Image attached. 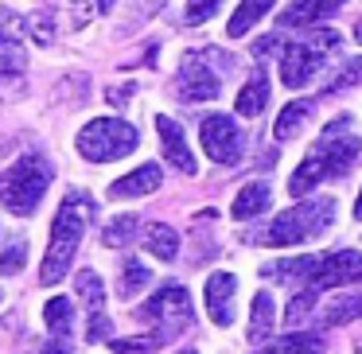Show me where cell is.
<instances>
[{
	"label": "cell",
	"instance_id": "14",
	"mask_svg": "<svg viewBox=\"0 0 362 354\" xmlns=\"http://www.w3.org/2000/svg\"><path fill=\"white\" fill-rule=\"evenodd\" d=\"M346 0H292L288 8L281 12V28H312L323 24L327 16H335Z\"/></svg>",
	"mask_w": 362,
	"mask_h": 354
},
{
	"label": "cell",
	"instance_id": "10",
	"mask_svg": "<svg viewBox=\"0 0 362 354\" xmlns=\"http://www.w3.org/2000/svg\"><path fill=\"white\" fill-rule=\"evenodd\" d=\"M323 66V51H315L312 43H296V47H284L281 55V82L288 90H300L315 78V71Z\"/></svg>",
	"mask_w": 362,
	"mask_h": 354
},
{
	"label": "cell",
	"instance_id": "6",
	"mask_svg": "<svg viewBox=\"0 0 362 354\" xmlns=\"http://www.w3.org/2000/svg\"><path fill=\"white\" fill-rule=\"evenodd\" d=\"M136 315H141L144 323H156V338H164V335L172 338L180 327L191 323V296L180 284H168V288H160Z\"/></svg>",
	"mask_w": 362,
	"mask_h": 354
},
{
	"label": "cell",
	"instance_id": "19",
	"mask_svg": "<svg viewBox=\"0 0 362 354\" xmlns=\"http://www.w3.org/2000/svg\"><path fill=\"white\" fill-rule=\"evenodd\" d=\"M273 4H276V0H242V4H238V12L230 16V24H226L230 40H238V35H245L253 24H261V16H265V12H273Z\"/></svg>",
	"mask_w": 362,
	"mask_h": 354
},
{
	"label": "cell",
	"instance_id": "15",
	"mask_svg": "<svg viewBox=\"0 0 362 354\" xmlns=\"http://www.w3.org/2000/svg\"><path fill=\"white\" fill-rule=\"evenodd\" d=\"M160 183H164V172H160L156 164H141L136 172L121 175V179L113 183V187H110V199H141V195L160 191Z\"/></svg>",
	"mask_w": 362,
	"mask_h": 354
},
{
	"label": "cell",
	"instance_id": "11",
	"mask_svg": "<svg viewBox=\"0 0 362 354\" xmlns=\"http://www.w3.org/2000/svg\"><path fill=\"white\" fill-rule=\"evenodd\" d=\"M234 292H238L234 273H211L206 276L203 300H206V315H211L214 327H230V323H234Z\"/></svg>",
	"mask_w": 362,
	"mask_h": 354
},
{
	"label": "cell",
	"instance_id": "17",
	"mask_svg": "<svg viewBox=\"0 0 362 354\" xmlns=\"http://www.w3.org/2000/svg\"><path fill=\"white\" fill-rule=\"evenodd\" d=\"M265 105H269V78H265V71H257L242 86L234 110H238V117H261V110H265Z\"/></svg>",
	"mask_w": 362,
	"mask_h": 354
},
{
	"label": "cell",
	"instance_id": "21",
	"mask_svg": "<svg viewBox=\"0 0 362 354\" xmlns=\"http://www.w3.org/2000/svg\"><path fill=\"white\" fill-rule=\"evenodd\" d=\"M362 315V296H339L331 304H323L320 323L323 327H343V323H354Z\"/></svg>",
	"mask_w": 362,
	"mask_h": 354
},
{
	"label": "cell",
	"instance_id": "32",
	"mask_svg": "<svg viewBox=\"0 0 362 354\" xmlns=\"http://www.w3.org/2000/svg\"><path fill=\"white\" fill-rule=\"evenodd\" d=\"M51 24H55V20L43 16V12H35V16H32V35H35V43H51V40H55V28H51Z\"/></svg>",
	"mask_w": 362,
	"mask_h": 354
},
{
	"label": "cell",
	"instance_id": "40",
	"mask_svg": "<svg viewBox=\"0 0 362 354\" xmlns=\"http://www.w3.org/2000/svg\"><path fill=\"white\" fill-rule=\"evenodd\" d=\"M265 354H269V350H265Z\"/></svg>",
	"mask_w": 362,
	"mask_h": 354
},
{
	"label": "cell",
	"instance_id": "31",
	"mask_svg": "<svg viewBox=\"0 0 362 354\" xmlns=\"http://www.w3.org/2000/svg\"><path fill=\"white\" fill-rule=\"evenodd\" d=\"M113 335V323L110 319H105V312H94V315H90V343H102V338H110Z\"/></svg>",
	"mask_w": 362,
	"mask_h": 354
},
{
	"label": "cell",
	"instance_id": "29",
	"mask_svg": "<svg viewBox=\"0 0 362 354\" xmlns=\"http://www.w3.org/2000/svg\"><path fill=\"white\" fill-rule=\"evenodd\" d=\"M24 261H28V245L16 237L8 249L0 253V273H20V269H24Z\"/></svg>",
	"mask_w": 362,
	"mask_h": 354
},
{
	"label": "cell",
	"instance_id": "30",
	"mask_svg": "<svg viewBox=\"0 0 362 354\" xmlns=\"http://www.w3.org/2000/svg\"><path fill=\"white\" fill-rule=\"evenodd\" d=\"M222 0H187V24H206L218 12Z\"/></svg>",
	"mask_w": 362,
	"mask_h": 354
},
{
	"label": "cell",
	"instance_id": "27",
	"mask_svg": "<svg viewBox=\"0 0 362 354\" xmlns=\"http://www.w3.org/2000/svg\"><path fill=\"white\" fill-rule=\"evenodd\" d=\"M113 0H66V8H71V24L74 28H86L90 16H98V12H110Z\"/></svg>",
	"mask_w": 362,
	"mask_h": 354
},
{
	"label": "cell",
	"instance_id": "4",
	"mask_svg": "<svg viewBox=\"0 0 362 354\" xmlns=\"http://www.w3.org/2000/svg\"><path fill=\"white\" fill-rule=\"evenodd\" d=\"M335 218V199H312V203H300L292 211L276 214L273 226L265 230V245L284 249V245H304L312 237H320L323 230Z\"/></svg>",
	"mask_w": 362,
	"mask_h": 354
},
{
	"label": "cell",
	"instance_id": "26",
	"mask_svg": "<svg viewBox=\"0 0 362 354\" xmlns=\"http://www.w3.org/2000/svg\"><path fill=\"white\" fill-rule=\"evenodd\" d=\"M133 234H136V214H121V218L105 222L102 242L110 245V249H121V245H129V242H133Z\"/></svg>",
	"mask_w": 362,
	"mask_h": 354
},
{
	"label": "cell",
	"instance_id": "3",
	"mask_svg": "<svg viewBox=\"0 0 362 354\" xmlns=\"http://www.w3.org/2000/svg\"><path fill=\"white\" fill-rule=\"evenodd\" d=\"M47 187H51V164L40 152H28L0 175V206H8L12 214H35Z\"/></svg>",
	"mask_w": 362,
	"mask_h": 354
},
{
	"label": "cell",
	"instance_id": "18",
	"mask_svg": "<svg viewBox=\"0 0 362 354\" xmlns=\"http://www.w3.org/2000/svg\"><path fill=\"white\" fill-rule=\"evenodd\" d=\"M144 249L160 261H175V253H180V234H175L172 226H164V222H152V226L144 230Z\"/></svg>",
	"mask_w": 362,
	"mask_h": 354
},
{
	"label": "cell",
	"instance_id": "35",
	"mask_svg": "<svg viewBox=\"0 0 362 354\" xmlns=\"http://www.w3.org/2000/svg\"><path fill=\"white\" fill-rule=\"evenodd\" d=\"M66 350H71V338H51V346L43 354H66Z\"/></svg>",
	"mask_w": 362,
	"mask_h": 354
},
{
	"label": "cell",
	"instance_id": "8",
	"mask_svg": "<svg viewBox=\"0 0 362 354\" xmlns=\"http://www.w3.org/2000/svg\"><path fill=\"white\" fill-rule=\"evenodd\" d=\"M175 86H180L183 102H214V98L222 94L218 74L206 66V59H195V55L183 59V71H180V78H175Z\"/></svg>",
	"mask_w": 362,
	"mask_h": 354
},
{
	"label": "cell",
	"instance_id": "16",
	"mask_svg": "<svg viewBox=\"0 0 362 354\" xmlns=\"http://www.w3.org/2000/svg\"><path fill=\"white\" fill-rule=\"evenodd\" d=\"M269 203H273V191H269V183H250V187L238 191L230 214H234L238 222H250V218H257L261 211H269Z\"/></svg>",
	"mask_w": 362,
	"mask_h": 354
},
{
	"label": "cell",
	"instance_id": "39",
	"mask_svg": "<svg viewBox=\"0 0 362 354\" xmlns=\"http://www.w3.org/2000/svg\"><path fill=\"white\" fill-rule=\"evenodd\" d=\"M180 354H199V350H180Z\"/></svg>",
	"mask_w": 362,
	"mask_h": 354
},
{
	"label": "cell",
	"instance_id": "33",
	"mask_svg": "<svg viewBox=\"0 0 362 354\" xmlns=\"http://www.w3.org/2000/svg\"><path fill=\"white\" fill-rule=\"evenodd\" d=\"M358 82H362V59H358V63H351L335 82H331V94H339V90H346V86H358Z\"/></svg>",
	"mask_w": 362,
	"mask_h": 354
},
{
	"label": "cell",
	"instance_id": "5",
	"mask_svg": "<svg viewBox=\"0 0 362 354\" xmlns=\"http://www.w3.org/2000/svg\"><path fill=\"white\" fill-rule=\"evenodd\" d=\"M136 144H141V133H136L129 121H121V117H94L78 133V152L90 160V164L121 160V156H129Z\"/></svg>",
	"mask_w": 362,
	"mask_h": 354
},
{
	"label": "cell",
	"instance_id": "9",
	"mask_svg": "<svg viewBox=\"0 0 362 354\" xmlns=\"http://www.w3.org/2000/svg\"><path fill=\"white\" fill-rule=\"evenodd\" d=\"M362 281V253L358 249H339L331 257H320V269L312 276V288H339V284Z\"/></svg>",
	"mask_w": 362,
	"mask_h": 354
},
{
	"label": "cell",
	"instance_id": "34",
	"mask_svg": "<svg viewBox=\"0 0 362 354\" xmlns=\"http://www.w3.org/2000/svg\"><path fill=\"white\" fill-rule=\"evenodd\" d=\"M156 343H160V338L152 335V338H133V343H113V350H117V354H144V350H152Z\"/></svg>",
	"mask_w": 362,
	"mask_h": 354
},
{
	"label": "cell",
	"instance_id": "24",
	"mask_svg": "<svg viewBox=\"0 0 362 354\" xmlns=\"http://www.w3.org/2000/svg\"><path fill=\"white\" fill-rule=\"evenodd\" d=\"M308 113H312V102H292V105H284L281 117H276V125H273V136H276V141H292V136L304 129Z\"/></svg>",
	"mask_w": 362,
	"mask_h": 354
},
{
	"label": "cell",
	"instance_id": "23",
	"mask_svg": "<svg viewBox=\"0 0 362 354\" xmlns=\"http://www.w3.org/2000/svg\"><path fill=\"white\" fill-rule=\"evenodd\" d=\"M71 315H74V304L66 296H55L43 304V323H47V331L55 338H66L71 335Z\"/></svg>",
	"mask_w": 362,
	"mask_h": 354
},
{
	"label": "cell",
	"instance_id": "36",
	"mask_svg": "<svg viewBox=\"0 0 362 354\" xmlns=\"http://www.w3.org/2000/svg\"><path fill=\"white\" fill-rule=\"evenodd\" d=\"M354 218L362 222V191H358V203H354Z\"/></svg>",
	"mask_w": 362,
	"mask_h": 354
},
{
	"label": "cell",
	"instance_id": "38",
	"mask_svg": "<svg viewBox=\"0 0 362 354\" xmlns=\"http://www.w3.org/2000/svg\"><path fill=\"white\" fill-rule=\"evenodd\" d=\"M354 354H362V338H358V343H354Z\"/></svg>",
	"mask_w": 362,
	"mask_h": 354
},
{
	"label": "cell",
	"instance_id": "7",
	"mask_svg": "<svg viewBox=\"0 0 362 354\" xmlns=\"http://www.w3.org/2000/svg\"><path fill=\"white\" fill-rule=\"evenodd\" d=\"M199 141L214 164H238L242 160V133L226 113H206L199 121Z\"/></svg>",
	"mask_w": 362,
	"mask_h": 354
},
{
	"label": "cell",
	"instance_id": "1",
	"mask_svg": "<svg viewBox=\"0 0 362 354\" xmlns=\"http://www.w3.org/2000/svg\"><path fill=\"white\" fill-rule=\"evenodd\" d=\"M354 160H358V136H354V125H351V117H335L320 133V141H315V148L304 156V164L292 172L288 195L300 199L323 179H343V175L354 167Z\"/></svg>",
	"mask_w": 362,
	"mask_h": 354
},
{
	"label": "cell",
	"instance_id": "13",
	"mask_svg": "<svg viewBox=\"0 0 362 354\" xmlns=\"http://www.w3.org/2000/svg\"><path fill=\"white\" fill-rule=\"evenodd\" d=\"M156 129H160V141H164V156L175 172L183 175H195V156H191L187 141H183V129L175 117H156Z\"/></svg>",
	"mask_w": 362,
	"mask_h": 354
},
{
	"label": "cell",
	"instance_id": "12",
	"mask_svg": "<svg viewBox=\"0 0 362 354\" xmlns=\"http://www.w3.org/2000/svg\"><path fill=\"white\" fill-rule=\"evenodd\" d=\"M24 71V24L8 8H0V74Z\"/></svg>",
	"mask_w": 362,
	"mask_h": 354
},
{
	"label": "cell",
	"instance_id": "2",
	"mask_svg": "<svg viewBox=\"0 0 362 354\" xmlns=\"http://www.w3.org/2000/svg\"><path fill=\"white\" fill-rule=\"evenodd\" d=\"M86 214H90L86 199L71 191V195L63 199V206H59L55 222H51V245H47V253H43V273H40L43 284H59L71 273L74 253H78L82 234H86Z\"/></svg>",
	"mask_w": 362,
	"mask_h": 354
},
{
	"label": "cell",
	"instance_id": "37",
	"mask_svg": "<svg viewBox=\"0 0 362 354\" xmlns=\"http://www.w3.org/2000/svg\"><path fill=\"white\" fill-rule=\"evenodd\" d=\"M354 40H358V43H362V24H354Z\"/></svg>",
	"mask_w": 362,
	"mask_h": 354
},
{
	"label": "cell",
	"instance_id": "22",
	"mask_svg": "<svg viewBox=\"0 0 362 354\" xmlns=\"http://www.w3.org/2000/svg\"><path fill=\"white\" fill-rule=\"evenodd\" d=\"M74 292H78V300L86 304L90 315L102 312V304H105V284H102V276H98L94 269H82V273L74 276Z\"/></svg>",
	"mask_w": 362,
	"mask_h": 354
},
{
	"label": "cell",
	"instance_id": "20",
	"mask_svg": "<svg viewBox=\"0 0 362 354\" xmlns=\"http://www.w3.org/2000/svg\"><path fill=\"white\" fill-rule=\"evenodd\" d=\"M250 338L253 343H269V338H273V296H269V292H257V296H253Z\"/></svg>",
	"mask_w": 362,
	"mask_h": 354
},
{
	"label": "cell",
	"instance_id": "25",
	"mask_svg": "<svg viewBox=\"0 0 362 354\" xmlns=\"http://www.w3.org/2000/svg\"><path fill=\"white\" fill-rule=\"evenodd\" d=\"M148 281H152V273L141 265V261H125V269H121V284H117V292H121L125 300H133L136 292L148 288Z\"/></svg>",
	"mask_w": 362,
	"mask_h": 354
},
{
	"label": "cell",
	"instance_id": "28",
	"mask_svg": "<svg viewBox=\"0 0 362 354\" xmlns=\"http://www.w3.org/2000/svg\"><path fill=\"white\" fill-rule=\"evenodd\" d=\"M312 312H315V288H312V292H300V296H292L288 312H284V323H288V331L300 327V323H304Z\"/></svg>",
	"mask_w": 362,
	"mask_h": 354
}]
</instances>
